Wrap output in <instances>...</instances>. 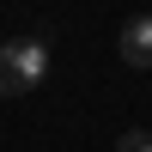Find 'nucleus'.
<instances>
[{
    "label": "nucleus",
    "instance_id": "7ed1b4c3",
    "mask_svg": "<svg viewBox=\"0 0 152 152\" xmlns=\"http://www.w3.org/2000/svg\"><path fill=\"white\" fill-rule=\"evenodd\" d=\"M18 91H31L24 85V67H18V49L0 43V97H18Z\"/></svg>",
    "mask_w": 152,
    "mask_h": 152
},
{
    "label": "nucleus",
    "instance_id": "f257e3e1",
    "mask_svg": "<svg viewBox=\"0 0 152 152\" xmlns=\"http://www.w3.org/2000/svg\"><path fill=\"white\" fill-rule=\"evenodd\" d=\"M116 55L128 67H152V12H140V18H128L116 31Z\"/></svg>",
    "mask_w": 152,
    "mask_h": 152
},
{
    "label": "nucleus",
    "instance_id": "f03ea898",
    "mask_svg": "<svg viewBox=\"0 0 152 152\" xmlns=\"http://www.w3.org/2000/svg\"><path fill=\"white\" fill-rule=\"evenodd\" d=\"M18 67H24V85H43L49 79V37H18Z\"/></svg>",
    "mask_w": 152,
    "mask_h": 152
},
{
    "label": "nucleus",
    "instance_id": "20e7f679",
    "mask_svg": "<svg viewBox=\"0 0 152 152\" xmlns=\"http://www.w3.org/2000/svg\"><path fill=\"white\" fill-rule=\"evenodd\" d=\"M116 152H152V134H146V128H128V134L116 140Z\"/></svg>",
    "mask_w": 152,
    "mask_h": 152
}]
</instances>
